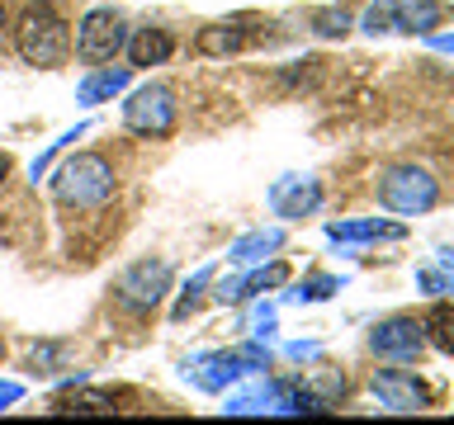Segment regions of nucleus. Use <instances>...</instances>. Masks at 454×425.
<instances>
[{
	"label": "nucleus",
	"mask_w": 454,
	"mask_h": 425,
	"mask_svg": "<svg viewBox=\"0 0 454 425\" xmlns=\"http://www.w3.org/2000/svg\"><path fill=\"white\" fill-rule=\"evenodd\" d=\"M114 166L105 161L99 151H76L71 161L57 170V180H52V194H57V204H67V208H99V204H109L114 198Z\"/></svg>",
	"instance_id": "nucleus-1"
},
{
	"label": "nucleus",
	"mask_w": 454,
	"mask_h": 425,
	"mask_svg": "<svg viewBox=\"0 0 454 425\" xmlns=\"http://www.w3.org/2000/svg\"><path fill=\"white\" fill-rule=\"evenodd\" d=\"M14 48L28 66H62L67 52H71V28L57 19L52 10H28L20 28H14Z\"/></svg>",
	"instance_id": "nucleus-2"
},
{
	"label": "nucleus",
	"mask_w": 454,
	"mask_h": 425,
	"mask_svg": "<svg viewBox=\"0 0 454 425\" xmlns=\"http://www.w3.org/2000/svg\"><path fill=\"white\" fill-rule=\"evenodd\" d=\"M440 0H369L360 28L364 34H435Z\"/></svg>",
	"instance_id": "nucleus-3"
},
{
	"label": "nucleus",
	"mask_w": 454,
	"mask_h": 425,
	"mask_svg": "<svg viewBox=\"0 0 454 425\" xmlns=\"http://www.w3.org/2000/svg\"><path fill=\"white\" fill-rule=\"evenodd\" d=\"M440 184L426 166H388L379 175V204L393 212H431Z\"/></svg>",
	"instance_id": "nucleus-4"
},
{
	"label": "nucleus",
	"mask_w": 454,
	"mask_h": 425,
	"mask_svg": "<svg viewBox=\"0 0 454 425\" xmlns=\"http://www.w3.org/2000/svg\"><path fill=\"white\" fill-rule=\"evenodd\" d=\"M265 350H232V354H194V359H184V378L194 382V388H204V392H223L227 382H237V378H247L255 374V368H265Z\"/></svg>",
	"instance_id": "nucleus-5"
},
{
	"label": "nucleus",
	"mask_w": 454,
	"mask_h": 425,
	"mask_svg": "<svg viewBox=\"0 0 454 425\" xmlns=\"http://www.w3.org/2000/svg\"><path fill=\"white\" fill-rule=\"evenodd\" d=\"M123 123L137 137H170V128H176V95L166 85H142V90L128 95Z\"/></svg>",
	"instance_id": "nucleus-6"
},
{
	"label": "nucleus",
	"mask_w": 454,
	"mask_h": 425,
	"mask_svg": "<svg viewBox=\"0 0 454 425\" xmlns=\"http://www.w3.org/2000/svg\"><path fill=\"white\" fill-rule=\"evenodd\" d=\"M123 48H128V28H123V19L114 10H90L76 24V57L81 62H90V66L114 62Z\"/></svg>",
	"instance_id": "nucleus-7"
},
{
	"label": "nucleus",
	"mask_w": 454,
	"mask_h": 425,
	"mask_svg": "<svg viewBox=\"0 0 454 425\" xmlns=\"http://www.w3.org/2000/svg\"><path fill=\"white\" fill-rule=\"evenodd\" d=\"M114 293H119V303L128 312H152L161 307V298L170 293V265L166 260H137L128 265L119 283H114Z\"/></svg>",
	"instance_id": "nucleus-8"
},
{
	"label": "nucleus",
	"mask_w": 454,
	"mask_h": 425,
	"mask_svg": "<svg viewBox=\"0 0 454 425\" xmlns=\"http://www.w3.org/2000/svg\"><path fill=\"white\" fill-rule=\"evenodd\" d=\"M369 350H374L379 359L411 364V359H421V350H426V326L417 317H388L369 331Z\"/></svg>",
	"instance_id": "nucleus-9"
},
{
	"label": "nucleus",
	"mask_w": 454,
	"mask_h": 425,
	"mask_svg": "<svg viewBox=\"0 0 454 425\" xmlns=\"http://www.w3.org/2000/svg\"><path fill=\"white\" fill-rule=\"evenodd\" d=\"M374 397L388 411L397 416H411V411H426L431 406V392H426V382L417 374H407V368H379L374 374Z\"/></svg>",
	"instance_id": "nucleus-10"
},
{
	"label": "nucleus",
	"mask_w": 454,
	"mask_h": 425,
	"mask_svg": "<svg viewBox=\"0 0 454 425\" xmlns=\"http://www.w3.org/2000/svg\"><path fill=\"white\" fill-rule=\"evenodd\" d=\"M270 208H275V218H308V212L322 208V184L312 175H279L270 184Z\"/></svg>",
	"instance_id": "nucleus-11"
},
{
	"label": "nucleus",
	"mask_w": 454,
	"mask_h": 425,
	"mask_svg": "<svg viewBox=\"0 0 454 425\" xmlns=\"http://www.w3.org/2000/svg\"><path fill=\"white\" fill-rule=\"evenodd\" d=\"M284 279H289V269H284V265L251 269L247 279H223L218 289H213V298H218V303H241V298H261V293H270V289H279Z\"/></svg>",
	"instance_id": "nucleus-12"
},
{
	"label": "nucleus",
	"mask_w": 454,
	"mask_h": 425,
	"mask_svg": "<svg viewBox=\"0 0 454 425\" xmlns=\"http://www.w3.org/2000/svg\"><path fill=\"white\" fill-rule=\"evenodd\" d=\"M407 232L397 222L383 218H364V222H326V241H346V246H360V241H403Z\"/></svg>",
	"instance_id": "nucleus-13"
},
{
	"label": "nucleus",
	"mask_w": 454,
	"mask_h": 425,
	"mask_svg": "<svg viewBox=\"0 0 454 425\" xmlns=\"http://www.w3.org/2000/svg\"><path fill=\"white\" fill-rule=\"evenodd\" d=\"M52 411H57V416H114L119 406H114L109 392H99V388H76V382H71V388L52 402Z\"/></svg>",
	"instance_id": "nucleus-14"
},
{
	"label": "nucleus",
	"mask_w": 454,
	"mask_h": 425,
	"mask_svg": "<svg viewBox=\"0 0 454 425\" xmlns=\"http://www.w3.org/2000/svg\"><path fill=\"white\" fill-rule=\"evenodd\" d=\"M170 52H176V38H170L166 28H137V34L128 38V57H133V66H161Z\"/></svg>",
	"instance_id": "nucleus-15"
},
{
	"label": "nucleus",
	"mask_w": 454,
	"mask_h": 425,
	"mask_svg": "<svg viewBox=\"0 0 454 425\" xmlns=\"http://www.w3.org/2000/svg\"><path fill=\"white\" fill-rule=\"evenodd\" d=\"M284 246V232L279 227H261V232H247L241 241H232V246H227V260L232 265H261L270 251H279Z\"/></svg>",
	"instance_id": "nucleus-16"
},
{
	"label": "nucleus",
	"mask_w": 454,
	"mask_h": 425,
	"mask_svg": "<svg viewBox=\"0 0 454 425\" xmlns=\"http://www.w3.org/2000/svg\"><path fill=\"white\" fill-rule=\"evenodd\" d=\"M128 90V66H105V71H95V76H85L81 81V90H76V99L81 104H105V99H114V95H123Z\"/></svg>",
	"instance_id": "nucleus-17"
},
{
	"label": "nucleus",
	"mask_w": 454,
	"mask_h": 425,
	"mask_svg": "<svg viewBox=\"0 0 454 425\" xmlns=\"http://www.w3.org/2000/svg\"><path fill=\"white\" fill-rule=\"evenodd\" d=\"M199 52L204 57H227V52H241V42H247V34H241L237 24H208L199 28Z\"/></svg>",
	"instance_id": "nucleus-18"
},
{
	"label": "nucleus",
	"mask_w": 454,
	"mask_h": 425,
	"mask_svg": "<svg viewBox=\"0 0 454 425\" xmlns=\"http://www.w3.org/2000/svg\"><path fill=\"white\" fill-rule=\"evenodd\" d=\"M421 326H426V340H431L435 350L454 354V303H440V307H435Z\"/></svg>",
	"instance_id": "nucleus-19"
},
{
	"label": "nucleus",
	"mask_w": 454,
	"mask_h": 425,
	"mask_svg": "<svg viewBox=\"0 0 454 425\" xmlns=\"http://www.w3.org/2000/svg\"><path fill=\"white\" fill-rule=\"evenodd\" d=\"M227 416H255V411H275V382H265V388H255V392H237V397H227Z\"/></svg>",
	"instance_id": "nucleus-20"
},
{
	"label": "nucleus",
	"mask_w": 454,
	"mask_h": 425,
	"mask_svg": "<svg viewBox=\"0 0 454 425\" xmlns=\"http://www.w3.org/2000/svg\"><path fill=\"white\" fill-rule=\"evenodd\" d=\"M67 359H71V345H67V340H43V345L28 350V364H34L38 374H57Z\"/></svg>",
	"instance_id": "nucleus-21"
},
{
	"label": "nucleus",
	"mask_w": 454,
	"mask_h": 425,
	"mask_svg": "<svg viewBox=\"0 0 454 425\" xmlns=\"http://www.w3.org/2000/svg\"><path fill=\"white\" fill-rule=\"evenodd\" d=\"M312 34L317 38H346L350 34V14L346 10H312Z\"/></svg>",
	"instance_id": "nucleus-22"
},
{
	"label": "nucleus",
	"mask_w": 454,
	"mask_h": 425,
	"mask_svg": "<svg viewBox=\"0 0 454 425\" xmlns=\"http://www.w3.org/2000/svg\"><path fill=\"white\" fill-rule=\"evenodd\" d=\"M340 289V279L336 274H322V279H308V283H298V289L289 293L294 303H322V298H332Z\"/></svg>",
	"instance_id": "nucleus-23"
},
{
	"label": "nucleus",
	"mask_w": 454,
	"mask_h": 425,
	"mask_svg": "<svg viewBox=\"0 0 454 425\" xmlns=\"http://www.w3.org/2000/svg\"><path fill=\"white\" fill-rule=\"evenodd\" d=\"M81 137H85V123H76V128H67V133H62V137H57V142H48V151H43V156H38V161H34V180H38V175H43V170H48V166L57 161V156H62V151L71 147V142H81Z\"/></svg>",
	"instance_id": "nucleus-24"
},
{
	"label": "nucleus",
	"mask_w": 454,
	"mask_h": 425,
	"mask_svg": "<svg viewBox=\"0 0 454 425\" xmlns=\"http://www.w3.org/2000/svg\"><path fill=\"white\" fill-rule=\"evenodd\" d=\"M208 283H213V269H199V274H194L190 283H184V298L176 303V321H184V317H190V312L199 307V293H204Z\"/></svg>",
	"instance_id": "nucleus-25"
},
{
	"label": "nucleus",
	"mask_w": 454,
	"mask_h": 425,
	"mask_svg": "<svg viewBox=\"0 0 454 425\" xmlns=\"http://www.w3.org/2000/svg\"><path fill=\"white\" fill-rule=\"evenodd\" d=\"M308 388L317 392V397H322L326 406H332L336 397H346V374H322V368H317V374H312V382H308Z\"/></svg>",
	"instance_id": "nucleus-26"
},
{
	"label": "nucleus",
	"mask_w": 454,
	"mask_h": 425,
	"mask_svg": "<svg viewBox=\"0 0 454 425\" xmlns=\"http://www.w3.org/2000/svg\"><path fill=\"white\" fill-rule=\"evenodd\" d=\"M417 283L426 293H454V274H450V269H421Z\"/></svg>",
	"instance_id": "nucleus-27"
},
{
	"label": "nucleus",
	"mask_w": 454,
	"mask_h": 425,
	"mask_svg": "<svg viewBox=\"0 0 454 425\" xmlns=\"http://www.w3.org/2000/svg\"><path fill=\"white\" fill-rule=\"evenodd\" d=\"M289 354H294V359H317V354H322V345H312V340H294V345H289Z\"/></svg>",
	"instance_id": "nucleus-28"
},
{
	"label": "nucleus",
	"mask_w": 454,
	"mask_h": 425,
	"mask_svg": "<svg viewBox=\"0 0 454 425\" xmlns=\"http://www.w3.org/2000/svg\"><path fill=\"white\" fill-rule=\"evenodd\" d=\"M20 397H24V388H20V382H0V411H5L10 402H20Z\"/></svg>",
	"instance_id": "nucleus-29"
},
{
	"label": "nucleus",
	"mask_w": 454,
	"mask_h": 425,
	"mask_svg": "<svg viewBox=\"0 0 454 425\" xmlns=\"http://www.w3.org/2000/svg\"><path fill=\"white\" fill-rule=\"evenodd\" d=\"M426 38H431L435 52H450V57H454V34H426Z\"/></svg>",
	"instance_id": "nucleus-30"
},
{
	"label": "nucleus",
	"mask_w": 454,
	"mask_h": 425,
	"mask_svg": "<svg viewBox=\"0 0 454 425\" xmlns=\"http://www.w3.org/2000/svg\"><path fill=\"white\" fill-rule=\"evenodd\" d=\"M5 175H10V156L0 151V184H5Z\"/></svg>",
	"instance_id": "nucleus-31"
},
{
	"label": "nucleus",
	"mask_w": 454,
	"mask_h": 425,
	"mask_svg": "<svg viewBox=\"0 0 454 425\" xmlns=\"http://www.w3.org/2000/svg\"><path fill=\"white\" fill-rule=\"evenodd\" d=\"M0 28H5V5H0Z\"/></svg>",
	"instance_id": "nucleus-32"
},
{
	"label": "nucleus",
	"mask_w": 454,
	"mask_h": 425,
	"mask_svg": "<svg viewBox=\"0 0 454 425\" xmlns=\"http://www.w3.org/2000/svg\"><path fill=\"white\" fill-rule=\"evenodd\" d=\"M0 359H5V340H0Z\"/></svg>",
	"instance_id": "nucleus-33"
},
{
	"label": "nucleus",
	"mask_w": 454,
	"mask_h": 425,
	"mask_svg": "<svg viewBox=\"0 0 454 425\" xmlns=\"http://www.w3.org/2000/svg\"><path fill=\"white\" fill-rule=\"evenodd\" d=\"M38 5H48V0H38Z\"/></svg>",
	"instance_id": "nucleus-34"
}]
</instances>
